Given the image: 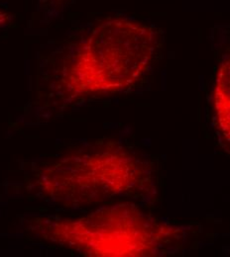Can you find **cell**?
Masks as SVG:
<instances>
[{
    "label": "cell",
    "instance_id": "6da1fadb",
    "mask_svg": "<svg viewBox=\"0 0 230 257\" xmlns=\"http://www.w3.org/2000/svg\"><path fill=\"white\" fill-rule=\"evenodd\" d=\"M158 34L128 18H111L96 25L75 46L61 71L58 87L64 99L127 90L149 70Z\"/></svg>",
    "mask_w": 230,
    "mask_h": 257
},
{
    "label": "cell",
    "instance_id": "7a4b0ae2",
    "mask_svg": "<svg viewBox=\"0 0 230 257\" xmlns=\"http://www.w3.org/2000/svg\"><path fill=\"white\" fill-rule=\"evenodd\" d=\"M27 230L35 237L92 257L159 256L180 245L184 231L119 203L79 218H36Z\"/></svg>",
    "mask_w": 230,
    "mask_h": 257
},
{
    "label": "cell",
    "instance_id": "3957f363",
    "mask_svg": "<svg viewBox=\"0 0 230 257\" xmlns=\"http://www.w3.org/2000/svg\"><path fill=\"white\" fill-rule=\"evenodd\" d=\"M42 197L69 208L147 190L148 164L117 144L87 147L47 164L34 182Z\"/></svg>",
    "mask_w": 230,
    "mask_h": 257
},
{
    "label": "cell",
    "instance_id": "277c9868",
    "mask_svg": "<svg viewBox=\"0 0 230 257\" xmlns=\"http://www.w3.org/2000/svg\"><path fill=\"white\" fill-rule=\"evenodd\" d=\"M213 109L216 126L224 141L230 144V58L217 69L213 88Z\"/></svg>",
    "mask_w": 230,
    "mask_h": 257
},
{
    "label": "cell",
    "instance_id": "5b68a950",
    "mask_svg": "<svg viewBox=\"0 0 230 257\" xmlns=\"http://www.w3.org/2000/svg\"><path fill=\"white\" fill-rule=\"evenodd\" d=\"M9 19H10V15L0 9V27H3L4 25H6Z\"/></svg>",
    "mask_w": 230,
    "mask_h": 257
}]
</instances>
